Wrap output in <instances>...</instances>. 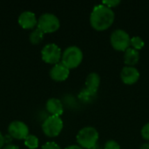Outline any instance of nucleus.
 <instances>
[{
    "instance_id": "f257e3e1",
    "label": "nucleus",
    "mask_w": 149,
    "mask_h": 149,
    "mask_svg": "<svg viewBox=\"0 0 149 149\" xmlns=\"http://www.w3.org/2000/svg\"><path fill=\"white\" fill-rule=\"evenodd\" d=\"M114 18L113 10L101 3L93 8L90 16V24L96 31H105L113 24Z\"/></svg>"
},
{
    "instance_id": "f03ea898",
    "label": "nucleus",
    "mask_w": 149,
    "mask_h": 149,
    "mask_svg": "<svg viewBox=\"0 0 149 149\" xmlns=\"http://www.w3.org/2000/svg\"><path fill=\"white\" fill-rule=\"evenodd\" d=\"M98 140L99 133L92 127H83L77 134V142L82 148L92 149L97 145Z\"/></svg>"
},
{
    "instance_id": "7ed1b4c3",
    "label": "nucleus",
    "mask_w": 149,
    "mask_h": 149,
    "mask_svg": "<svg viewBox=\"0 0 149 149\" xmlns=\"http://www.w3.org/2000/svg\"><path fill=\"white\" fill-rule=\"evenodd\" d=\"M62 64L69 70L78 67L83 59V52L78 46L72 45L67 47L62 53Z\"/></svg>"
},
{
    "instance_id": "20e7f679",
    "label": "nucleus",
    "mask_w": 149,
    "mask_h": 149,
    "mask_svg": "<svg viewBox=\"0 0 149 149\" xmlns=\"http://www.w3.org/2000/svg\"><path fill=\"white\" fill-rule=\"evenodd\" d=\"M37 28L44 33H52L56 31L59 26L60 22L57 16L52 13H44L38 19Z\"/></svg>"
},
{
    "instance_id": "39448f33",
    "label": "nucleus",
    "mask_w": 149,
    "mask_h": 149,
    "mask_svg": "<svg viewBox=\"0 0 149 149\" xmlns=\"http://www.w3.org/2000/svg\"><path fill=\"white\" fill-rule=\"evenodd\" d=\"M131 38L129 34L121 29H117L113 31L110 37V42L112 46L120 52H125L129 48Z\"/></svg>"
},
{
    "instance_id": "423d86ee",
    "label": "nucleus",
    "mask_w": 149,
    "mask_h": 149,
    "mask_svg": "<svg viewBox=\"0 0 149 149\" xmlns=\"http://www.w3.org/2000/svg\"><path fill=\"white\" fill-rule=\"evenodd\" d=\"M63 129V121L58 116L51 115L42 124V130L48 137L58 136Z\"/></svg>"
},
{
    "instance_id": "0eeeda50",
    "label": "nucleus",
    "mask_w": 149,
    "mask_h": 149,
    "mask_svg": "<svg viewBox=\"0 0 149 149\" xmlns=\"http://www.w3.org/2000/svg\"><path fill=\"white\" fill-rule=\"evenodd\" d=\"M42 59L48 64L56 65L59 63V60L62 57L61 49L55 44H47L45 45L41 51Z\"/></svg>"
},
{
    "instance_id": "6e6552de",
    "label": "nucleus",
    "mask_w": 149,
    "mask_h": 149,
    "mask_svg": "<svg viewBox=\"0 0 149 149\" xmlns=\"http://www.w3.org/2000/svg\"><path fill=\"white\" fill-rule=\"evenodd\" d=\"M8 134L13 139L24 140L29 135V128L25 123L19 120H15L10 123L8 127Z\"/></svg>"
},
{
    "instance_id": "1a4fd4ad",
    "label": "nucleus",
    "mask_w": 149,
    "mask_h": 149,
    "mask_svg": "<svg viewBox=\"0 0 149 149\" xmlns=\"http://www.w3.org/2000/svg\"><path fill=\"white\" fill-rule=\"evenodd\" d=\"M120 78L124 84L134 85L138 81V79L140 78V72L135 67L127 65V66L123 67V69L121 70Z\"/></svg>"
},
{
    "instance_id": "9d476101",
    "label": "nucleus",
    "mask_w": 149,
    "mask_h": 149,
    "mask_svg": "<svg viewBox=\"0 0 149 149\" xmlns=\"http://www.w3.org/2000/svg\"><path fill=\"white\" fill-rule=\"evenodd\" d=\"M70 73V70L62 63H58L50 71V77L55 81L65 80Z\"/></svg>"
},
{
    "instance_id": "9b49d317",
    "label": "nucleus",
    "mask_w": 149,
    "mask_h": 149,
    "mask_svg": "<svg viewBox=\"0 0 149 149\" xmlns=\"http://www.w3.org/2000/svg\"><path fill=\"white\" fill-rule=\"evenodd\" d=\"M18 24L24 29H33L38 24V20L33 12L26 10L18 17Z\"/></svg>"
},
{
    "instance_id": "f8f14e48",
    "label": "nucleus",
    "mask_w": 149,
    "mask_h": 149,
    "mask_svg": "<svg viewBox=\"0 0 149 149\" xmlns=\"http://www.w3.org/2000/svg\"><path fill=\"white\" fill-rule=\"evenodd\" d=\"M46 110L53 116H60L64 112L62 102L56 98H51L46 102Z\"/></svg>"
},
{
    "instance_id": "ddd939ff",
    "label": "nucleus",
    "mask_w": 149,
    "mask_h": 149,
    "mask_svg": "<svg viewBox=\"0 0 149 149\" xmlns=\"http://www.w3.org/2000/svg\"><path fill=\"white\" fill-rule=\"evenodd\" d=\"M100 77L96 72H91L86 79V88L92 92L97 93V91L100 87Z\"/></svg>"
},
{
    "instance_id": "4468645a",
    "label": "nucleus",
    "mask_w": 149,
    "mask_h": 149,
    "mask_svg": "<svg viewBox=\"0 0 149 149\" xmlns=\"http://www.w3.org/2000/svg\"><path fill=\"white\" fill-rule=\"evenodd\" d=\"M140 59V53L137 50L134 48H128L125 51L124 54V61L127 66H134L135 65Z\"/></svg>"
},
{
    "instance_id": "2eb2a0df",
    "label": "nucleus",
    "mask_w": 149,
    "mask_h": 149,
    "mask_svg": "<svg viewBox=\"0 0 149 149\" xmlns=\"http://www.w3.org/2000/svg\"><path fill=\"white\" fill-rule=\"evenodd\" d=\"M43 38H44V32L41 31L38 28H36L34 31H32L31 33L30 34V37H29L30 42L32 45L39 44L40 42H42Z\"/></svg>"
},
{
    "instance_id": "dca6fc26",
    "label": "nucleus",
    "mask_w": 149,
    "mask_h": 149,
    "mask_svg": "<svg viewBox=\"0 0 149 149\" xmlns=\"http://www.w3.org/2000/svg\"><path fill=\"white\" fill-rule=\"evenodd\" d=\"M96 96V93H92L90 91H88L86 88L83 89L80 93L79 94V98L80 100H82L83 102L85 103H89V102H92L93 100V99L95 98Z\"/></svg>"
},
{
    "instance_id": "f3484780",
    "label": "nucleus",
    "mask_w": 149,
    "mask_h": 149,
    "mask_svg": "<svg viewBox=\"0 0 149 149\" xmlns=\"http://www.w3.org/2000/svg\"><path fill=\"white\" fill-rule=\"evenodd\" d=\"M24 144L28 148L36 149L38 147V139L35 135L29 134L24 139Z\"/></svg>"
},
{
    "instance_id": "a211bd4d",
    "label": "nucleus",
    "mask_w": 149,
    "mask_h": 149,
    "mask_svg": "<svg viewBox=\"0 0 149 149\" xmlns=\"http://www.w3.org/2000/svg\"><path fill=\"white\" fill-rule=\"evenodd\" d=\"M130 45H132L133 48L135 49V50H141L143 48L144 46V41L141 38L136 36V37H133L131 38V41H130Z\"/></svg>"
},
{
    "instance_id": "6ab92c4d",
    "label": "nucleus",
    "mask_w": 149,
    "mask_h": 149,
    "mask_svg": "<svg viewBox=\"0 0 149 149\" xmlns=\"http://www.w3.org/2000/svg\"><path fill=\"white\" fill-rule=\"evenodd\" d=\"M104 149H120V146L118 142L113 140H110L105 143Z\"/></svg>"
},
{
    "instance_id": "aec40b11",
    "label": "nucleus",
    "mask_w": 149,
    "mask_h": 149,
    "mask_svg": "<svg viewBox=\"0 0 149 149\" xmlns=\"http://www.w3.org/2000/svg\"><path fill=\"white\" fill-rule=\"evenodd\" d=\"M120 0H107V1L105 0V1L102 2V4H104V5H106V6L112 9V7H116L118 4H120Z\"/></svg>"
},
{
    "instance_id": "412c9836",
    "label": "nucleus",
    "mask_w": 149,
    "mask_h": 149,
    "mask_svg": "<svg viewBox=\"0 0 149 149\" xmlns=\"http://www.w3.org/2000/svg\"><path fill=\"white\" fill-rule=\"evenodd\" d=\"M141 136L143 139L149 141V123H147L141 129Z\"/></svg>"
},
{
    "instance_id": "4be33fe9",
    "label": "nucleus",
    "mask_w": 149,
    "mask_h": 149,
    "mask_svg": "<svg viewBox=\"0 0 149 149\" xmlns=\"http://www.w3.org/2000/svg\"><path fill=\"white\" fill-rule=\"evenodd\" d=\"M42 149H61V148L55 142H47L43 145Z\"/></svg>"
},
{
    "instance_id": "5701e85b",
    "label": "nucleus",
    "mask_w": 149,
    "mask_h": 149,
    "mask_svg": "<svg viewBox=\"0 0 149 149\" xmlns=\"http://www.w3.org/2000/svg\"><path fill=\"white\" fill-rule=\"evenodd\" d=\"M3 138H4V143H6L7 145H10V144L11 143L12 140H13V138H12L9 134H7L6 135H4Z\"/></svg>"
},
{
    "instance_id": "b1692460",
    "label": "nucleus",
    "mask_w": 149,
    "mask_h": 149,
    "mask_svg": "<svg viewBox=\"0 0 149 149\" xmlns=\"http://www.w3.org/2000/svg\"><path fill=\"white\" fill-rule=\"evenodd\" d=\"M3 149H19V147L17 145L10 144V145H6L5 147H3Z\"/></svg>"
},
{
    "instance_id": "393cba45",
    "label": "nucleus",
    "mask_w": 149,
    "mask_h": 149,
    "mask_svg": "<svg viewBox=\"0 0 149 149\" xmlns=\"http://www.w3.org/2000/svg\"><path fill=\"white\" fill-rule=\"evenodd\" d=\"M5 143H4V138H3V135L1 134V132H0V149L3 148V145H4Z\"/></svg>"
},
{
    "instance_id": "a878e982",
    "label": "nucleus",
    "mask_w": 149,
    "mask_h": 149,
    "mask_svg": "<svg viewBox=\"0 0 149 149\" xmlns=\"http://www.w3.org/2000/svg\"><path fill=\"white\" fill-rule=\"evenodd\" d=\"M65 149H84L82 148L80 146H77V145H72V146H69L67 147Z\"/></svg>"
},
{
    "instance_id": "bb28decb",
    "label": "nucleus",
    "mask_w": 149,
    "mask_h": 149,
    "mask_svg": "<svg viewBox=\"0 0 149 149\" xmlns=\"http://www.w3.org/2000/svg\"><path fill=\"white\" fill-rule=\"evenodd\" d=\"M140 149H149V142H146V143H143Z\"/></svg>"
}]
</instances>
